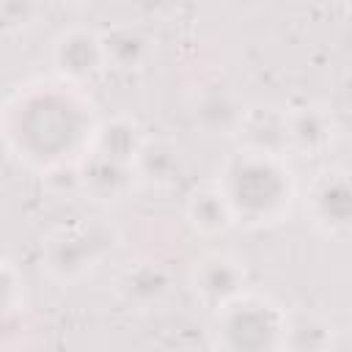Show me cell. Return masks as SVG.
I'll list each match as a JSON object with an SVG mask.
<instances>
[{"mask_svg":"<svg viewBox=\"0 0 352 352\" xmlns=\"http://www.w3.org/2000/svg\"><path fill=\"white\" fill-rule=\"evenodd\" d=\"M336 138L333 113L322 104H300L283 110V146L286 151L314 160L330 151Z\"/></svg>","mask_w":352,"mask_h":352,"instance_id":"cell-8","label":"cell"},{"mask_svg":"<svg viewBox=\"0 0 352 352\" xmlns=\"http://www.w3.org/2000/svg\"><path fill=\"white\" fill-rule=\"evenodd\" d=\"M52 3H55V6H60V8H74V11H77V8L91 6L94 0H52Z\"/></svg>","mask_w":352,"mask_h":352,"instance_id":"cell-21","label":"cell"},{"mask_svg":"<svg viewBox=\"0 0 352 352\" xmlns=\"http://www.w3.org/2000/svg\"><path fill=\"white\" fill-rule=\"evenodd\" d=\"M146 132L140 129V124L132 116H110V118H99L96 129H94V140H91V151L99 157H107L113 162L129 165L143 143Z\"/></svg>","mask_w":352,"mask_h":352,"instance_id":"cell-14","label":"cell"},{"mask_svg":"<svg viewBox=\"0 0 352 352\" xmlns=\"http://www.w3.org/2000/svg\"><path fill=\"white\" fill-rule=\"evenodd\" d=\"M245 104L228 88H206L195 104L192 118L206 135H236Z\"/></svg>","mask_w":352,"mask_h":352,"instance_id":"cell-15","label":"cell"},{"mask_svg":"<svg viewBox=\"0 0 352 352\" xmlns=\"http://www.w3.org/2000/svg\"><path fill=\"white\" fill-rule=\"evenodd\" d=\"M50 60H52L55 77L85 88L88 82H94L96 77H102L107 72L102 30L85 28V25H72V28L60 30L52 38Z\"/></svg>","mask_w":352,"mask_h":352,"instance_id":"cell-6","label":"cell"},{"mask_svg":"<svg viewBox=\"0 0 352 352\" xmlns=\"http://www.w3.org/2000/svg\"><path fill=\"white\" fill-rule=\"evenodd\" d=\"M96 113L85 91L60 77L33 80L0 107V138L38 173L74 170L91 151Z\"/></svg>","mask_w":352,"mask_h":352,"instance_id":"cell-1","label":"cell"},{"mask_svg":"<svg viewBox=\"0 0 352 352\" xmlns=\"http://www.w3.org/2000/svg\"><path fill=\"white\" fill-rule=\"evenodd\" d=\"M190 289L204 308L214 311L248 289V270L242 258L223 250H212L192 261Z\"/></svg>","mask_w":352,"mask_h":352,"instance_id":"cell-7","label":"cell"},{"mask_svg":"<svg viewBox=\"0 0 352 352\" xmlns=\"http://www.w3.org/2000/svg\"><path fill=\"white\" fill-rule=\"evenodd\" d=\"M173 278L170 270L154 258H138L126 264L116 278V292L124 305L135 311H151L165 302L170 294Z\"/></svg>","mask_w":352,"mask_h":352,"instance_id":"cell-9","label":"cell"},{"mask_svg":"<svg viewBox=\"0 0 352 352\" xmlns=\"http://www.w3.org/2000/svg\"><path fill=\"white\" fill-rule=\"evenodd\" d=\"M289 311L270 294L245 289L234 300L212 311L209 344L226 352L283 349Z\"/></svg>","mask_w":352,"mask_h":352,"instance_id":"cell-3","label":"cell"},{"mask_svg":"<svg viewBox=\"0 0 352 352\" xmlns=\"http://www.w3.org/2000/svg\"><path fill=\"white\" fill-rule=\"evenodd\" d=\"M77 173H80L77 176L80 190L96 204H116L126 198V192L135 187V173L129 165L113 162L94 151H88L77 162Z\"/></svg>","mask_w":352,"mask_h":352,"instance_id":"cell-10","label":"cell"},{"mask_svg":"<svg viewBox=\"0 0 352 352\" xmlns=\"http://www.w3.org/2000/svg\"><path fill=\"white\" fill-rule=\"evenodd\" d=\"M214 179L228 201L234 226L242 228H272L292 214L297 201V179L280 151L242 143L223 160Z\"/></svg>","mask_w":352,"mask_h":352,"instance_id":"cell-2","label":"cell"},{"mask_svg":"<svg viewBox=\"0 0 352 352\" xmlns=\"http://www.w3.org/2000/svg\"><path fill=\"white\" fill-rule=\"evenodd\" d=\"M305 214L311 226L327 239H344L352 228V190L349 173L338 165L322 168L305 190Z\"/></svg>","mask_w":352,"mask_h":352,"instance_id":"cell-5","label":"cell"},{"mask_svg":"<svg viewBox=\"0 0 352 352\" xmlns=\"http://www.w3.org/2000/svg\"><path fill=\"white\" fill-rule=\"evenodd\" d=\"M184 170V154L179 148L176 140L170 138H143L135 160H132V173H135V184H146V187H157L165 190L170 184H176V179Z\"/></svg>","mask_w":352,"mask_h":352,"instance_id":"cell-11","label":"cell"},{"mask_svg":"<svg viewBox=\"0 0 352 352\" xmlns=\"http://www.w3.org/2000/svg\"><path fill=\"white\" fill-rule=\"evenodd\" d=\"M41 14V0H0V33H28Z\"/></svg>","mask_w":352,"mask_h":352,"instance_id":"cell-19","label":"cell"},{"mask_svg":"<svg viewBox=\"0 0 352 352\" xmlns=\"http://www.w3.org/2000/svg\"><path fill=\"white\" fill-rule=\"evenodd\" d=\"M184 220L198 236H223L228 228H234V217L228 209V201L217 184V179L198 182L187 198H184Z\"/></svg>","mask_w":352,"mask_h":352,"instance_id":"cell-13","label":"cell"},{"mask_svg":"<svg viewBox=\"0 0 352 352\" xmlns=\"http://www.w3.org/2000/svg\"><path fill=\"white\" fill-rule=\"evenodd\" d=\"M25 305V278L8 258H0V324L16 316Z\"/></svg>","mask_w":352,"mask_h":352,"instance_id":"cell-18","label":"cell"},{"mask_svg":"<svg viewBox=\"0 0 352 352\" xmlns=\"http://www.w3.org/2000/svg\"><path fill=\"white\" fill-rule=\"evenodd\" d=\"M236 135L242 138L245 146H256V148L286 154V146H283V110H278V107H245Z\"/></svg>","mask_w":352,"mask_h":352,"instance_id":"cell-16","label":"cell"},{"mask_svg":"<svg viewBox=\"0 0 352 352\" xmlns=\"http://www.w3.org/2000/svg\"><path fill=\"white\" fill-rule=\"evenodd\" d=\"M113 248V231L99 223H69L41 245V267L58 283H77L91 275Z\"/></svg>","mask_w":352,"mask_h":352,"instance_id":"cell-4","label":"cell"},{"mask_svg":"<svg viewBox=\"0 0 352 352\" xmlns=\"http://www.w3.org/2000/svg\"><path fill=\"white\" fill-rule=\"evenodd\" d=\"M126 3H129V8L140 19H146V22H162V19L173 16L182 8L184 0H126Z\"/></svg>","mask_w":352,"mask_h":352,"instance_id":"cell-20","label":"cell"},{"mask_svg":"<svg viewBox=\"0 0 352 352\" xmlns=\"http://www.w3.org/2000/svg\"><path fill=\"white\" fill-rule=\"evenodd\" d=\"M336 344V330L330 322L314 316V314H289L286 341L283 349H327Z\"/></svg>","mask_w":352,"mask_h":352,"instance_id":"cell-17","label":"cell"},{"mask_svg":"<svg viewBox=\"0 0 352 352\" xmlns=\"http://www.w3.org/2000/svg\"><path fill=\"white\" fill-rule=\"evenodd\" d=\"M102 47L107 69L116 72H143L154 58V38L151 33L138 22H121L110 30H102Z\"/></svg>","mask_w":352,"mask_h":352,"instance_id":"cell-12","label":"cell"}]
</instances>
